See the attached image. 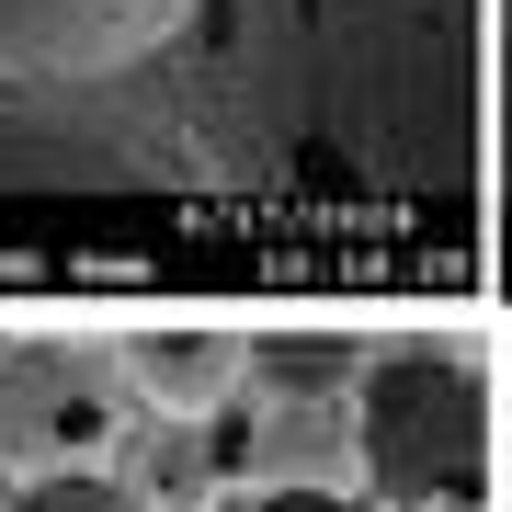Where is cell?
I'll return each instance as SVG.
<instances>
[{"label":"cell","mask_w":512,"mask_h":512,"mask_svg":"<svg viewBox=\"0 0 512 512\" xmlns=\"http://www.w3.org/2000/svg\"><path fill=\"white\" fill-rule=\"evenodd\" d=\"M251 365L285 387V399H353L365 376V342H251Z\"/></svg>","instance_id":"52a82bcc"},{"label":"cell","mask_w":512,"mask_h":512,"mask_svg":"<svg viewBox=\"0 0 512 512\" xmlns=\"http://www.w3.org/2000/svg\"><path fill=\"white\" fill-rule=\"evenodd\" d=\"M205 0H0V92H80L126 80L171 35H194Z\"/></svg>","instance_id":"277c9868"},{"label":"cell","mask_w":512,"mask_h":512,"mask_svg":"<svg viewBox=\"0 0 512 512\" xmlns=\"http://www.w3.org/2000/svg\"><path fill=\"white\" fill-rule=\"evenodd\" d=\"M126 410H137V376H126L114 342H80V330L0 342V467H12V478L114 467Z\"/></svg>","instance_id":"3957f363"},{"label":"cell","mask_w":512,"mask_h":512,"mask_svg":"<svg viewBox=\"0 0 512 512\" xmlns=\"http://www.w3.org/2000/svg\"><path fill=\"white\" fill-rule=\"evenodd\" d=\"M251 512H376V501H342V490H308V478H285V490H262Z\"/></svg>","instance_id":"9c48e42d"},{"label":"cell","mask_w":512,"mask_h":512,"mask_svg":"<svg viewBox=\"0 0 512 512\" xmlns=\"http://www.w3.org/2000/svg\"><path fill=\"white\" fill-rule=\"evenodd\" d=\"M0 512H160L148 490H126L114 467H69V478H12Z\"/></svg>","instance_id":"ba28073f"},{"label":"cell","mask_w":512,"mask_h":512,"mask_svg":"<svg viewBox=\"0 0 512 512\" xmlns=\"http://www.w3.org/2000/svg\"><path fill=\"white\" fill-rule=\"evenodd\" d=\"M114 353H126L137 399L160 410V421H205V410H228L239 376H251V342H239V330H126Z\"/></svg>","instance_id":"5b68a950"},{"label":"cell","mask_w":512,"mask_h":512,"mask_svg":"<svg viewBox=\"0 0 512 512\" xmlns=\"http://www.w3.org/2000/svg\"><path fill=\"white\" fill-rule=\"evenodd\" d=\"M467 0H239L228 103L251 171H308L353 194H433L467 171Z\"/></svg>","instance_id":"6da1fadb"},{"label":"cell","mask_w":512,"mask_h":512,"mask_svg":"<svg viewBox=\"0 0 512 512\" xmlns=\"http://www.w3.org/2000/svg\"><path fill=\"white\" fill-rule=\"evenodd\" d=\"M0 183L12 194H69V183H171L160 148L114 137V126H12L0 137Z\"/></svg>","instance_id":"8992f818"},{"label":"cell","mask_w":512,"mask_h":512,"mask_svg":"<svg viewBox=\"0 0 512 512\" xmlns=\"http://www.w3.org/2000/svg\"><path fill=\"white\" fill-rule=\"evenodd\" d=\"M353 478L376 501L456 512L490 490V376L456 342H387L353 376Z\"/></svg>","instance_id":"7a4b0ae2"}]
</instances>
